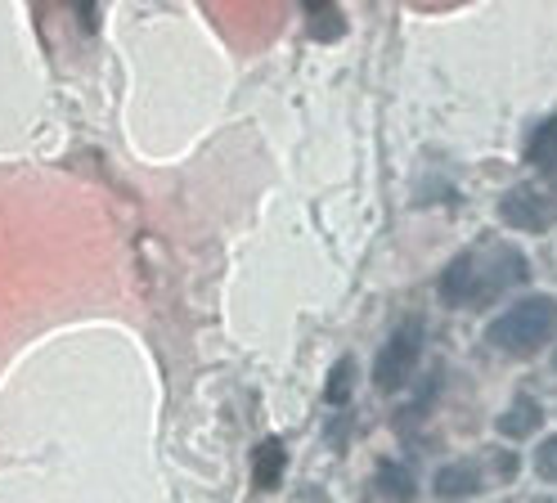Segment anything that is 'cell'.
Wrapping results in <instances>:
<instances>
[{"label": "cell", "mask_w": 557, "mask_h": 503, "mask_svg": "<svg viewBox=\"0 0 557 503\" xmlns=\"http://www.w3.org/2000/svg\"><path fill=\"white\" fill-rule=\"evenodd\" d=\"M481 490V473L472 463H445L436 473V494L441 499H472Z\"/></svg>", "instance_id": "9"}, {"label": "cell", "mask_w": 557, "mask_h": 503, "mask_svg": "<svg viewBox=\"0 0 557 503\" xmlns=\"http://www.w3.org/2000/svg\"><path fill=\"white\" fill-rule=\"evenodd\" d=\"M527 162L535 171H557V118H548V122L535 126V135L527 144Z\"/></svg>", "instance_id": "10"}, {"label": "cell", "mask_w": 557, "mask_h": 503, "mask_svg": "<svg viewBox=\"0 0 557 503\" xmlns=\"http://www.w3.org/2000/svg\"><path fill=\"white\" fill-rule=\"evenodd\" d=\"M540 422H544L540 401H531V395H517V405H512V409H504L495 427L504 431L508 441H527V437H535V431H540Z\"/></svg>", "instance_id": "7"}, {"label": "cell", "mask_w": 557, "mask_h": 503, "mask_svg": "<svg viewBox=\"0 0 557 503\" xmlns=\"http://www.w3.org/2000/svg\"><path fill=\"white\" fill-rule=\"evenodd\" d=\"M535 473L544 481H557V437H548L540 450H535Z\"/></svg>", "instance_id": "12"}, {"label": "cell", "mask_w": 557, "mask_h": 503, "mask_svg": "<svg viewBox=\"0 0 557 503\" xmlns=\"http://www.w3.org/2000/svg\"><path fill=\"white\" fill-rule=\"evenodd\" d=\"M557 333V302L553 297H521L491 323V342L508 355H535Z\"/></svg>", "instance_id": "1"}, {"label": "cell", "mask_w": 557, "mask_h": 503, "mask_svg": "<svg viewBox=\"0 0 557 503\" xmlns=\"http://www.w3.org/2000/svg\"><path fill=\"white\" fill-rule=\"evenodd\" d=\"M284 467H288V450H284V441H261L257 445V454H252V481L261 486V490H274L278 481H284Z\"/></svg>", "instance_id": "8"}, {"label": "cell", "mask_w": 557, "mask_h": 503, "mask_svg": "<svg viewBox=\"0 0 557 503\" xmlns=\"http://www.w3.org/2000/svg\"><path fill=\"white\" fill-rule=\"evenodd\" d=\"M377 494L387 503H413V494H418L413 467H405L400 458H382L377 463Z\"/></svg>", "instance_id": "6"}, {"label": "cell", "mask_w": 557, "mask_h": 503, "mask_svg": "<svg viewBox=\"0 0 557 503\" xmlns=\"http://www.w3.org/2000/svg\"><path fill=\"white\" fill-rule=\"evenodd\" d=\"M351 387H356V359H337V365L329 369V382H324V401L329 405H346L351 401Z\"/></svg>", "instance_id": "11"}, {"label": "cell", "mask_w": 557, "mask_h": 503, "mask_svg": "<svg viewBox=\"0 0 557 503\" xmlns=\"http://www.w3.org/2000/svg\"><path fill=\"white\" fill-rule=\"evenodd\" d=\"M418 351H423V319H405L400 329L387 338V346L377 351V365H373V387L377 391H400L418 365Z\"/></svg>", "instance_id": "2"}, {"label": "cell", "mask_w": 557, "mask_h": 503, "mask_svg": "<svg viewBox=\"0 0 557 503\" xmlns=\"http://www.w3.org/2000/svg\"><path fill=\"white\" fill-rule=\"evenodd\" d=\"M301 10L315 19V14H324V10H333V0H301Z\"/></svg>", "instance_id": "15"}, {"label": "cell", "mask_w": 557, "mask_h": 503, "mask_svg": "<svg viewBox=\"0 0 557 503\" xmlns=\"http://www.w3.org/2000/svg\"><path fill=\"white\" fill-rule=\"evenodd\" d=\"M553 369H557V355H553Z\"/></svg>", "instance_id": "16"}, {"label": "cell", "mask_w": 557, "mask_h": 503, "mask_svg": "<svg viewBox=\"0 0 557 503\" xmlns=\"http://www.w3.org/2000/svg\"><path fill=\"white\" fill-rule=\"evenodd\" d=\"M527 279H531V261L521 257V252H512L504 243H491V247H485V257L476 252V302H495L499 293L521 287Z\"/></svg>", "instance_id": "3"}, {"label": "cell", "mask_w": 557, "mask_h": 503, "mask_svg": "<svg viewBox=\"0 0 557 503\" xmlns=\"http://www.w3.org/2000/svg\"><path fill=\"white\" fill-rule=\"evenodd\" d=\"M512 473H517V458L512 454H495V477L499 481H512Z\"/></svg>", "instance_id": "14"}, {"label": "cell", "mask_w": 557, "mask_h": 503, "mask_svg": "<svg viewBox=\"0 0 557 503\" xmlns=\"http://www.w3.org/2000/svg\"><path fill=\"white\" fill-rule=\"evenodd\" d=\"M310 27H315V36H320V41H333V36H342L346 32V23L337 19V14H315V19H310Z\"/></svg>", "instance_id": "13"}, {"label": "cell", "mask_w": 557, "mask_h": 503, "mask_svg": "<svg viewBox=\"0 0 557 503\" xmlns=\"http://www.w3.org/2000/svg\"><path fill=\"white\" fill-rule=\"evenodd\" d=\"M441 302L445 306H472L476 302V252H459L441 274Z\"/></svg>", "instance_id": "5"}, {"label": "cell", "mask_w": 557, "mask_h": 503, "mask_svg": "<svg viewBox=\"0 0 557 503\" xmlns=\"http://www.w3.org/2000/svg\"><path fill=\"white\" fill-rule=\"evenodd\" d=\"M499 216H504V225L508 230H521V234H548V225H553V198L548 194H540V189H531V185H521V189H512V194H504V203H499Z\"/></svg>", "instance_id": "4"}]
</instances>
